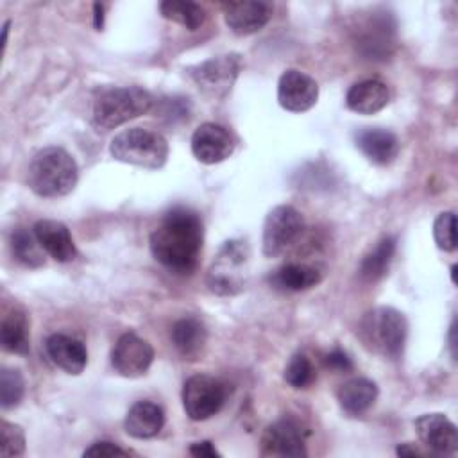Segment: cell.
I'll list each match as a JSON object with an SVG mask.
<instances>
[{
    "label": "cell",
    "instance_id": "obj_1",
    "mask_svg": "<svg viewBox=\"0 0 458 458\" xmlns=\"http://www.w3.org/2000/svg\"><path fill=\"white\" fill-rule=\"evenodd\" d=\"M204 242L200 216L188 208H172L150 234V252L166 270L191 274Z\"/></svg>",
    "mask_w": 458,
    "mask_h": 458
},
{
    "label": "cell",
    "instance_id": "obj_2",
    "mask_svg": "<svg viewBox=\"0 0 458 458\" xmlns=\"http://www.w3.org/2000/svg\"><path fill=\"white\" fill-rule=\"evenodd\" d=\"M77 179V163L61 147H47L39 150L29 165L27 182L39 197L55 199L68 195L75 188Z\"/></svg>",
    "mask_w": 458,
    "mask_h": 458
},
{
    "label": "cell",
    "instance_id": "obj_3",
    "mask_svg": "<svg viewBox=\"0 0 458 458\" xmlns=\"http://www.w3.org/2000/svg\"><path fill=\"white\" fill-rule=\"evenodd\" d=\"M408 335V322L401 311L390 306L369 310L358 326V338L363 347L383 358L395 360L403 354Z\"/></svg>",
    "mask_w": 458,
    "mask_h": 458
},
{
    "label": "cell",
    "instance_id": "obj_4",
    "mask_svg": "<svg viewBox=\"0 0 458 458\" xmlns=\"http://www.w3.org/2000/svg\"><path fill=\"white\" fill-rule=\"evenodd\" d=\"M152 95L140 86H118L100 91L93 102V125L98 131H111L122 123L143 116L152 109Z\"/></svg>",
    "mask_w": 458,
    "mask_h": 458
},
{
    "label": "cell",
    "instance_id": "obj_5",
    "mask_svg": "<svg viewBox=\"0 0 458 458\" xmlns=\"http://www.w3.org/2000/svg\"><path fill=\"white\" fill-rule=\"evenodd\" d=\"M109 152L120 163L157 170L168 159V141L157 131L131 127L113 138Z\"/></svg>",
    "mask_w": 458,
    "mask_h": 458
},
{
    "label": "cell",
    "instance_id": "obj_6",
    "mask_svg": "<svg viewBox=\"0 0 458 458\" xmlns=\"http://www.w3.org/2000/svg\"><path fill=\"white\" fill-rule=\"evenodd\" d=\"M250 249L245 240H227L216 252L206 283L216 295H236L249 281Z\"/></svg>",
    "mask_w": 458,
    "mask_h": 458
},
{
    "label": "cell",
    "instance_id": "obj_7",
    "mask_svg": "<svg viewBox=\"0 0 458 458\" xmlns=\"http://www.w3.org/2000/svg\"><path fill=\"white\" fill-rule=\"evenodd\" d=\"M304 218L293 206H276L268 211L263 224L261 250L267 258L284 254L302 234Z\"/></svg>",
    "mask_w": 458,
    "mask_h": 458
},
{
    "label": "cell",
    "instance_id": "obj_8",
    "mask_svg": "<svg viewBox=\"0 0 458 458\" xmlns=\"http://www.w3.org/2000/svg\"><path fill=\"white\" fill-rule=\"evenodd\" d=\"M225 395V385L220 379L195 374L184 381L182 408L191 420H206L222 410Z\"/></svg>",
    "mask_w": 458,
    "mask_h": 458
},
{
    "label": "cell",
    "instance_id": "obj_9",
    "mask_svg": "<svg viewBox=\"0 0 458 458\" xmlns=\"http://www.w3.org/2000/svg\"><path fill=\"white\" fill-rule=\"evenodd\" d=\"M240 68H242L240 55L225 54L190 68V75L202 93L218 98V97H224L233 88L240 73Z\"/></svg>",
    "mask_w": 458,
    "mask_h": 458
},
{
    "label": "cell",
    "instance_id": "obj_10",
    "mask_svg": "<svg viewBox=\"0 0 458 458\" xmlns=\"http://www.w3.org/2000/svg\"><path fill=\"white\" fill-rule=\"evenodd\" d=\"M261 454L277 458H304L308 454L304 429L293 419H279L261 435Z\"/></svg>",
    "mask_w": 458,
    "mask_h": 458
},
{
    "label": "cell",
    "instance_id": "obj_11",
    "mask_svg": "<svg viewBox=\"0 0 458 458\" xmlns=\"http://www.w3.org/2000/svg\"><path fill=\"white\" fill-rule=\"evenodd\" d=\"M152 361V345L134 333H123L111 351V363L114 370L123 377L143 376L150 369Z\"/></svg>",
    "mask_w": 458,
    "mask_h": 458
},
{
    "label": "cell",
    "instance_id": "obj_12",
    "mask_svg": "<svg viewBox=\"0 0 458 458\" xmlns=\"http://www.w3.org/2000/svg\"><path fill=\"white\" fill-rule=\"evenodd\" d=\"M318 84L313 77L301 70H286L279 77L277 100L290 113H304L317 104Z\"/></svg>",
    "mask_w": 458,
    "mask_h": 458
},
{
    "label": "cell",
    "instance_id": "obj_13",
    "mask_svg": "<svg viewBox=\"0 0 458 458\" xmlns=\"http://www.w3.org/2000/svg\"><path fill=\"white\" fill-rule=\"evenodd\" d=\"M191 152L197 161L215 165L234 152V138L224 125L206 122L199 125L191 136Z\"/></svg>",
    "mask_w": 458,
    "mask_h": 458
},
{
    "label": "cell",
    "instance_id": "obj_14",
    "mask_svg": "<svg viewBox=\"0 0 458 458\" xmlns=\"http://www.w3.org/2000/svg\"><path fill=\"white\" fill-rule=\"evenodd\" d=\"M419 440L435 454L458 451V429L444 413H426L415 420Z\"/></svg>",
    "mask_w": 458,
    "mask_h": 458
},
{
    "label": "cell",
    "instance_id": "obj_15",
    "mask_svg": "<svg viewBox=\"0 0 458 458\" xmlns=\"http://www.w3.org/2000/svg\"><path fill=\"white\" fill-rule=\"evenodd\" d=\"M272 16V5L259 0H240L224 4L225 25L236 36H249L261 30Z\"/></svg>",
    "mask_w": 458,
    "mask_h": 458
},
{
    "label": "cell",
    "instance_id": "obj_16",
    "mask_svg": "<svg viewBox=\"0 0 458 458\" xmlns=\"http://www.w3.org/2000/svg\"><path fill=\"white\" fill-rule=\"evenodd\" d=\"M43 250L59 263L75 259L77 249L68 227L59 220H38L32 227Z\"/></svg>",
    "mask_w": 458,
    "mask_h": 458
},
{
    "label": "cell",
    "instance_id": "obj_17",
    "mask_svg": "<svg viewBox=\"0 0 458 458\" xmlns=\"http://www.w3.org/2000/svg\"><path fill=\"white\" fill-rule=\"evenodd\" d=\"M45 347L50 360L68 374H81L88 363L86 347L73 336L63 333L50 335L45 342Z\"/></svg>",
    "mask_w": 458,
    "mask_h": 458
},
{
    "label": "cell",
    "instance_id": "obj_18",
    "mask_svg": "<svg viewBox=\"0 0 458 458\" xmlns=\"http://www.w3.org/2000/svg\"><path fill=\"white\" fill-rule=\"evenodd\" d=\"M356 147L376 165H388L399 154V140L394 132L379 127H367L356 134Z\"/></svg>",
    "mask_w": 458,
    "mask_h": 458
},
{
    "label": "cell",
    "instance_id": "obj_19",
    "mask_svg": "<svg viewBox=\"0 0 458 458\" xmlns=\"http://www.w3.org/2000/svg\"><path fill=\"white\" fill-rule=\"evenodd\" d=\"M390 100L388 86L377 79H367L356 82L349 88L345 95V104L351 111L358 114H374L381 111Z\"/></svg>",
    "mask_w": 458,
    "mask_h": 458
},
{
    "label": "cell",
    "instance_id": "obj_20",
    "mask_svg": "<svg viewBox=\"0 0 458 458\" xmlns=\"http://www.w3.org/2000/svg\"><path fill=\"white\" fill-rule=\"evenodd\" d=\"M165 426V411L159 404L152 401L134 403L123 420L127 435L134 438H152Z\"/></svg>",
    "mask_w": 458,
    "mask_h": 458
},
{
    "label": "cell",
    "instance_id": "obj_21",
    "mask_svg": "<svg viewBox=\"0 0 458 458\" xmlns=\"http://www.w3.org/2000/svg\"><path fill=\"white\" fill-rule=\"evenodd\" d=\"M270 284L283 292H302L320 283L322 274L308 263H286L270 274Z\"/></svg>",
    "mask_w": 458,
    "mask_h": 458
},
{
    "label": "cell",
    "instance_id": "obj_22",
    "mask_svg": "<svg viewBox=\"0 0 458 458\" xmlns=\"http://www.w3.org/2000/svg\"><path fill=\"white\" fill-rule=\"evenodd\" d=\"M338 403L349 415H361L377 399V386L367 377H352L338 388Z\"/></svg>",
    "mask_w": 458,
    "mask_h": 458
},
{
    "label": "cell",
    "instance_id": "obj_23",
    "mask_svg": "<svg viewBox=\"0 0 458 458\" xmlns=\"http://www.w3.org/2000/svg\"><path fill=\"white\" fill-rule=\"evenodd\" d=\"M170 338L174 347L184 356V358H193L197 356L202 347L206 345V327L199 318L193 317H184L174 322Z\"/></svg>",
    "mask_w": 458,
    "mask_h": 458
},
{
    "label": "cell",
    "instance_id": "obj_24",
    "mask_svg": "<svg viewBox=\"0 0 458 458\" xmlns=\"http://www.w3.org/2000/svg\"><path fill=\"white\" fill-rule=\"evenodd\" d=\"M0 342L7 352L27 354L30 349L29 336V318L23 311H11L4 315L0 326Z\"/></svg>",
    "mask_w": 458,
    "mask_h": 458
},
{
    "label": "cell",
    "instance_id": "obj_25",
    "mask_svg": "<svg viewBox=\"0 0 458 458\" xmlns=\"http://www.w3.org/2000/svg\"><path fill=\"white\" fill-rule=\"evenodd\" d=\"M394 254H395V238L383 236L376 243V247L363 256L360 263V276L367 281L381 279L388 272Z\"/></svg>",
    "mask_w": 458,
    "mask_h": 458
},
{
    "label": "cell",
    "instance_id": "obj_26",
    "mask_svg": "<svg viewBox=\"0 0 458 458\" xmlns=\"http://www.w3.org/2000/svg\"><path fill=\"white\" fill-rule=\"evenodd\" d=\"M11 249L14 258L25 267L38 268L45 265V250L39 245L34 231H29L25 227L14 229L11 234Z\"/></svg>",
    "mask_w": 458,
    "mask_h": 458
},
{
    "label": "cell",
    "instance_id": "obj_27",
    "mask_svg": "<svg viewBox=\"0 0 458 458\" xmlns=\"http://www.w3.org/2000/svg\"><path fill=\"white\" fill-rule=\"evenodd\" d=\"M159 11L163 18L186 27L188 30H197L206 18L204 9L195 2L184 0H166L159 4Z\"/></svg>",
    "mask_w": 458,
    "mask_h": 458
},
{
    "label": "cell",
    "instance_id": "obj_28",
    "mask_svg": "<svg viewBox=\"0 0 458 458\" xmlns=\"http://www.w3.org/2000/svg\"><path fill=\"white\" fill-rule=\"evenodd\" d=\"M392 27L386 23L385 18L372 20V25H367L365 36L360 45L367 50V55H385L388 47L392 45Z\"/></svg>",
    "mask_w": 458,
    "mask_h": 458
},
{
    "label": "cell",
    "instance_id": "obj_29",
    "mask_svg": "<svg viewBox=\"0 0 458 458\" xmlns=\"http://www.w3.org/2000/svg\"><path fill=\"white\" fill-rule=\"evenodd\" d=\"M25 394V381L16 369H2L0 372V404L2 408H14Z\"/></svg>",
    "mask_w": 458,
    "mask_h": 458
},
{
    "label": "cell",
    "instance_id": "obj_30",
    "mask_svg": "<svg viewBox=\"0 0 458 458\" xmlns=\"http://www.w3.org/2000/svg\"><path fill=\"white\" fill-rule=\"evenodd\" d=\"M315 377L313 365L306 354H293L284 369V381L292 388H306Z\"/></svg>",
    "mask_w": 458,
    "mask_h": 458
},
{
    "label": "cell",
    "instance_id": "obj_31",
    "mask_svg": "<svg viewBox=\"0 0 458 458\" xmlns=\"http://www.w3.org/2000/svg\"><path fill=\"white\" fill-rule=\"evenodd\" d=\"M0 456H20L25 451V433L18 424L2 420L0 424Z\"/></svg>",
    "mask_w": 458,
    "mask_h": 458
},
{
    "label": "cell",
    "instance_id": "obj_32",
    "mask_svg": "<svg viewBox=\"0 0 458 458\" xmlns=\"http://www.w3.org/2000/svg\"><path fill=\"white\" fill-rule=\"evenodd\" d=\"M433 238L442 250L456 249V216L453 211L440 213L433 224Z\"/></svg>",
    "mask_w": 458,
    "mask_h": 458
},
{
    "label": "cell",
    "instance_id": "obj_33",
    "mask_svg": "<svg viewBox=\"0 0 458 458\" xmlns=\"http://www.w3.org/2000/svg\"><path fill=\"white\" fill-rule=\"evenodd\" d=\"M129 454H134L132 451H127V449H122L120 445L113 444V442H95L91 444L84 453L82 456H93V458H106V456H129Z\"/></svg>",
    "mask_w": 458,
    "mask_h": 458
},
{
    "label": "cell",
    "instance_id": "obj_34",
    "mask_svg": "<svg viewBox=\"0 0 458 458\" xmlns=\"http://www.w3.org/2000/svg\"><path fill=\"white\" fill-rule=\"evenodd\" d=\"M326 365L335 369V370H340V372H347L352 369V361L351 358L347 356V352H344L342 349H333L327 356H326Z\"/></svg>",
    "mask_w": 458,
    "mask_h": 458
},
{
    "label": "cell",
    "instance_id": "obj_35",
    "mask_svg": "<svg viewBox=\"0 0 458 458\" xmlns=\"http://www.w3.org/2000/svg\"><path fill=\"white\" fill-rule=\"evenodd\" d=\"M188 453L191 456H197V458H215V456H220V453L215 449V445L209 442V440H202V442H193L188 449Z\"/></svg>",
    "mask_w": 458,
    "mask_h": 458
},
{
    "label": "cell",
    "instance_id": "obj_36",
    "mask_svg": "<svg viewBox=\"0 0 458 458\" xmlns=\"http://www.w3.org/2000/svg\"><path fill=\"white\" fill-rule=\"evenodd\" d=\"M93 18H95V29H102V23H104V5L95 2L93 4Z\"/></svg>",
    "mask_w": 458,
    "mask_h": 458
},
{
    "label": "cell",
    "instance_id": "obj_37",
    "mask_svg": "<svg viewBox=\"0 0 458 458\" xmlns=\"http://www.w3.org/2000/svg\"><path fill=\"white\" fill-rule=\"evenodd\" d=\"M454 324L451 326V352H453V356H456V352H454Z\"/></svg>",
    "mask_w": 458,
    "mask_h": 458
}]
</instances>
